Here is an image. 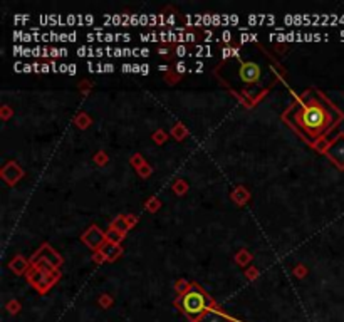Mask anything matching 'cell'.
I'll return each instance as SVG.
<instances>
[{
  "label": "cell",
  "instance_id": "f6af8a7d",
  "mask_svg": "<svg viewBox=\"0 0 344 322\" xmlns=\"http://www.w3.org/2000/svg\"><path fill=\"white\" fill-rule=\"evenodd\" d=\"M133 72H141V65L140 64H133Z\"/></svg>",
  "mask_w": 344,
  "mask_h": 322
},
{
  "label": "cell",
  "instance_id": "bcb514c9",
  "mask_svg": "<svg viewBox=\"0 0 344 322\" xmlns=\"http://www.w3.org/2000/svg\"><path fill=\"white\" fill-rule=\"evenodd\" d=\"M141 56L143 57H148L149 56V50L148 49H141Z\"/></svg>",
  "mask_w": 344,
  "mask_h": 322
},
{
  "label": "cell",
  "instance_id": "484cf974",
  "mask_svg": "<svg viewBox=\"0 0 344 322\" xmlns=\"http://www.w3.org/2000/svg\"><path fill=\"white\" fill-rule=\"evenodd\" d=\"M20 56H24V57H31V56H32V49H29V47H24V50H22Z\"/></svg>",
  "mask_w": 344,
  "mask_h": 322
},
{
  "label": "cell",
  "instance_id": "8fae6325",
  "mask_svg": "<svg viewBox=\"0 0 344 322\" xmlns=\"http://www.w3.org/2000/svg\"><path fill=\"white\" fill-rule=\"evenodd\" d=\"M12 267H14V270H16L17 274H20L22 270H24L25 263H24V260H22V258H17L16 262H12Z\"/></svg>",
  "mask_w": 344,
  "mask_h": 322
},
{
  "label": "cell",
  "instance_id": "6da1fadb",
  "mask_svg": "<svg viewBox=\"0 0 344 322\" xmlns=\"http://www.w3.org/2000/svg\"><path fill=\"white\" fill-rule=\"evenodd\" d=\"M295 119L304 128V131L311 133L312 136H319L332 124L331 111L328 108H323L319 102H311L309 106L302 108L295 114Z\"/></svg>",
  "mask_w": 344,
  "mask_h": 322
},
{
  "label": "cell",
  "instance_id": "9c48e42d",
  "mask_svg": "<svg viewBox=\"0 0 344 322\" xmlns=\"http://www.w3.org/2000/svg\"><path fill=\"white\" fill-rule=\"evenodd\" d=\"M106 237H108V240H109V242H113V243H116V242L121 240V237H123V235H121V233H118V230H116V228H113L111 232H109Z\"/></svg>",
  "mask_w": 344,
  "mask_h": 322
},
{
  "label": "cell",
  "instance_id": "4fadbf2b",
  "mask_svg": "<svg viewBox=\"0 0 344 322\" xmlns=\"http://www.w3.org/2000/svg\"><path fill=\"white\" fill-rule=\"evenodd\" d=\"M130 24H131V25H141V22H140V16H138V14H131V17H130Z\"/></svg>",
  "mask_w": 344,
  "mask_h": 322
},
{
  "label": "cell",
  "instance_id": "f1b7e54d",
  "mask_svg": "<svg viewBox=\"0 0 344 322\" xmlns=\"http://www.w3.org/2000/svg\"><path fill=\"white\" fill-rule=\"evenodd\" d=\"M284 22H285L287 25L294 24V16H285V17H284Z\"/></svg>",
  "mask_w": 344,
  "mask_h": 322
},
{
  "label": "cell",
  "instance_id": "ffe728a7",
  "mask_svg": "<svg viewBox=\"0 0 344 322\" xmlns=\"http://www.w3.org/2000/svg\"><path fill=\"white\" fill-rule=\"evenodd\" d=\"M140 39L143 40V42H153L151 34H140Z\"/></svg>",
  "mask_w": 344,
  "mask_h": 322
},
{
  "label": "cell",
  "instance_id": "c3c4849f",
  "mask_svg": "<svg viewBox=\"0 0 344 322\" xmlns=\"http://www.w3.org/2000/svg\"><path fill=\"white\" fill-rule=\"evenodd\" d=\"M166 52H168L166 49H160V54H162V56H166Z\"/></svg>",
  "mask_w": 344,
  "mask_h": 322
},
{
  "label": "cell",
  "instance_id": "1f68e13d",
  "mask_svg": "<svg viewBox=\"0 0 344 322\" xmlns=\"http://www.w3.org/2000/svg\"><path fill=\"white\" fill-rule=\"evenodd\" d=\"M121 56H124L123 49H115V52H113V57H121Z\"/></svg>",
  "mask_w": 344,
  "mask_h": 322
},
{
  "label": "cell",
  "instance_id": "7402d4cb",
  "mask_svg": "<svg viewBox=\"0 0 344 322\" xmlns=\"http://www.w3.org/2000/svg\"><path fill=\"white\" fill-rule=\"evenodd\" d=\"M32 56H34V57L42 56V49H41V47H34V49H32Z\"/></svg>",
  "mask_w": 344,
  "mask_h": 322
},
{
  "label": "cell",
  "instance_id": "836d02e7",
  "mask_svg": "<svg viewBox=\"0 0 344 322\" xmlns=\"http://www.w3.org/2000/svg\"><path fill=\"white\" fill-rule=\"evenodd\" d=\"M149 72V65L148 64H141V74H148Z\"/></svg>",
  "mask_w": 344,
  "mask_h": 322
},
{
  "label": "cell",
  "instance_id": "e575fe53",
  "mask_svg": "<svg viewBox=\"0 0 344 322\" xmlns=\"http://www.w3.org/2000/svg\"><path fill=\"white\" fill-rule=\"evenodd\" d=\"M67 74H71V76H74V74H76V64H69V71H67Z\"/></svg>",
  "mask_w": 344,
  "mask_h": 322
},
{
  "label": "cell",
  "instance_id": "83f0119b",
  "mask_svg": "<svg viewBox=\"0 0 344 322\" xmlns=\"http://www.w3.org/2000/svg\"><path fill=\"white\" fill-rule=\"evenodd\" d=\"M9 310H10V312L16 314L17 310H19V304H16V302H14V304H9Z\"/></svg>",
  "mask_w": 344,
  "mask_h": 322
},
{
  "label": "cell",
  "instance_id": "d4e9b609",
  "mask_svg": "<svg viewBox=\"0 0 344 322\" xmlns=\"http://www.w3.org/2000/svg\"><path fill=\"white\" fill-rule=\"evenodd\" d=\"M121 69L123 72H133V64H123Z\"/></svg>",
  "mask_w": 344,
  "mask_h": 322
},
{
  "label": "cell",
  "instance_id": "2e32d148",
  "mask_svg": "<svg viewBox=\"0 0 344 322\" xmlns=\"http://www.w3.org/2000/svg\"><path fill=\"white\" fill-rule=\"evenodd\" d=\"M29 19H31L29 16H14V22H17V24L19 22H27Z\"/></svg>",
  "mask_w": 344,
  "mask_h": 322
},
{
  "label": "cell",
  "instance_id": "e0dca14e",
  "mask_svg": "<svg viewBox=\"0 0 344 322\" xmlns=\"http://www.w3.org/2000/svg\"><path fill=\"white\" fill-rule=\"evenodd\" d=\"M50 57H54V59H56V57H62L61 56V49H57V47H52V49H50Z\"/></svg>",
  "mask_w": 344,
  "mask_h": 322
},
{
  "label": "cell",
  "instance_id": "ac0fdd59",
  "mask_svg": "<svg viewBox=\"0 0 344 322\" xmlns=\"http://www.w3.org/2000/svg\"><path fill=\"white\" fill-rule=\"evenodd\" d=\"M102 69H104V72H113L115 71V65L111 62H108V64H102Z\"/></svg>",
  "mask_w": 344,
  "mask_h": 322
},
{
  "label": "cell",
  "instance_id": "7c38bea8",
  "mask_svg": "<svg viewBox=\"0 0 344 322\" xmlns=\"http://www.w3.org/2000/svg\"><path fill=\"white\" fill-rule=\"evenodd\" d=\"M175 54H177L178 57H185L186 54H188V49H186V47L183 46V44H180V46H178L177 49H175Z\"/></svg>",
  "mask_w": 344,
  "mask_h": 322
},
{
  "label": "cell",
  "instance_id": "f35d334b",
  "mask_svg": "<svg viewBox=\"0 0 344 322\" xmlns=\"http://www.w3.org/2000/svg\"><path fill=\"white\" fill-rule=\"evenodd\" d=\"M84 20H86V25H89V24H93V22H94V17H93V16H89V14H87V16H86V19H84Z\"/></svg>",
  "mask_w": 344,
  "mask_h": 322
},
{
  "label": "cell",
  "instance_id": "7bdbcfd3",
  "mask_svg": "<svg viewBox=\"0 0 344 322\" xmlns=\"http://www.w3.org/2000/svg\"><path fill=\"white\" fill-rule=\"evenodd\" d=\"M104 49H101V47H99V49H96V57H101V56H104Z\"/></svg>",
  "mask_w": 344,
  "mask_h": 322
},
{
  "label": "cell",
  "instance_id": "d590c367",
  "mask_svg": "<svg viewBox=\"0 0 344 322\" xmlns=\"http://www.w3.org/2000/svg\"><path fill=\"white\" fill-rule=\"evenodd\" d=\"M192 40H195V35L188 34V32H186V34H185V42H192Z\"/></svg>",
  "mask_w": 344,
  "mask_h": 322
},
{
  "label": "cell",
  "instance_id": "5bb4252c",
  "mask_svg": "<svg viewBox=\"0 0 344 322\" xmlns=\"http://www.w3.org/2000/svg\"><path fill=\"white\" fill-rule=\"evenodd\" d=\"M222 40L223 42H230V40H232V34H230L229 31H223L222 32Z\"/></svg>",
  "mask_w": 344,
  "mask_h": 322
},
{
  "label": "cell",
  "instance_id": "603a6c76",
  "mask_svg": "<svg viewBox=\"0 0 344 322\" xmlns=\"http://www.w3.org/2000/svg\"><path fill=\"white\" fill-rule=\"evenodd\" d=\"M119 24H123L121 16H113V25H119Z\"/></svg>",
  "mask_w": 344,
  "mask_h": 322
},
{
  "label": "cell",
  "instance_id": "3957f363",
  "mask_svg": "<svg viewBox=\"0 0 344 322\" xmlns=\"http://www.w3.org/2000/svg\"><path fill=\"white\" fill-rule=\"evenodd\" d=\"M29 279H31L32 284H34L41 292H46L54 282L52 277L49 275V272H47V270H41V269L32 270V272L29 274Z\"/></svg>",
  "mask_w": 344,
  "mask_h": 322
},
{
  "label": "cell",
  "instance_id": "7dc6e473",
  "mask_svg": "<svg viewBox=\"0 0 344 322\" xmlns=\"http://www.w3.org/2000/svg\"><path fill=\"white\" fill-rule=\"evenodd\" d=\"M61 56H67V49H64V47H62V49H61Z\"/></svg>",
  "mask_w": 344,
  "mask_h": 322
},
{
  "label": "cell",
  "instance_id": "44dd1931",
  "mask_svg": "<svg viewBox=\"0 0 344 322\" xmlns=\"http://www.w3.org/2000/svg\"><path fill=\"white\" fill-rule=\"evenodd\" d=\"M140 22H141V25H146L149 22V16H146V14H141V16H140Z\"/></svg>",
  "mask_w": 344,
  "mask_h": 322
},
{
  "label": "cell",
  "instance_id": "8d00e7d4",
  "mask_svg": "<svg viewBox=\"0 0 344 322\" xmlns=\"http://www.w3.org/2000/svg\"><path fill=\"white\" fill-rule=\"evenodd\" d=\"M39 20H41L42 25H47V24H49V19H47V16H41V17H39Z\"/></svg>",
  "mask_w": 344,
  "mask_h": 322
},
{
  "label": "cell",
  "instance_id": "f546056e",
  "mask_svg": "<svg viewBox=\"0 0 344 322\" xmlns=\"http://www.w3.org/2000/svg\"><path fill=\"white\" fill-rule=\"evenodd\" d=\"M24 67H25V64H22V62H17L14 69H16L17 72H24Z\"/></svg>",
  "mask_w": 344,
  "mask_h": 322
},
{
  "label": "cell",
  "instance_id": "52a82bcc",
  "mask_svg": "<svg viewBox=\"0 0 344 322\" xmlns=\"http://www.w3.org/2000/svg\"><path fill=\"white\" fill-rule=\"evenodd\" d=\"M102 252H104V255L109 258H115L116 255H119V248L116 247V243H113V242H108V245L102 247Z\"/></svg>",
  "mask_w": 344,
  "mask_h": 322
},
{
  "label": "cell",
  "instance_id": "d6986e66",
  "mask_svg": "<svg viewBox=\"0 0 344 322\" xmlns=\"http://www.w3.org/2000/svg\"><path fill=\"white\" fill-rule=\"evenodd\" d=\"M66 22H67L69 25H76V24H78V19H76V16H72V14H71V16H67V20H66Z\"/></svg>",
  "mask_w": 344,
  "mask_h": 322
},
{
  "label": "cell",
  "instance_id": "ab89813d",
  "mask_svg": "<svg viewBox=\"0 0 344 322\" xmlns=\"http://www.w3.org/2000/svg\"><path fill=\"white\" fill-rule=\"evenodd\" d=\"M69 71V65L67 64H61L59 65V72H67Z\"/></svg>",
  "mask_w": 344,
  "mask_h": 322
},
{
  "label": "cell",
  "instance_id": "8992f818",
  "mask_svg": "<svg viewBox=\"0 0 344 322\" xmlns=\"http://www.w3.org/2000/svg\"><path fill=\"white\" fill-rule=\"evenodd\" d=\"M84 240L87 242L89 247H98V245L102 242V233L96 228V226H93V228H91L89 232L84 235Z\"/></svg>",
  "mask_w": 344,
  "mask_h": 322
},
{
  "label": "cell",
  "instance_id": "4316f807",
  "mask_svg": "<svg viewBox=\"0 0 344 322\" xmlns=\"http://www.w3.org/2000/svg\"><path fill=\"white\" fill-rule=\"evenodd\" d=\"M222 54H223V57H229V56H232V54H233V49H230V47H225V49L222 50Z\"/></svg>",
  "mask_w": 344,
  "mask_h": 322
},
{
  "label": "cell",
  "instance_id": "b9f144b4",
  "mask_svg": "<svg viewBox=\"0 0 344 322\" xmlns=\"http://www.w3.org/2000/svg\"><path fill=\"white\" fill-rule=\"evenodd\" d=\"M166 24H168V27H170V25H173L175 24V16H170L166 19Z\"/></svg>",
  "mask_w": 344,
  "mask_h": 322
},
{
  "label": "cell",
  "instance_id": "60d3db41",
  "mask_svg": "<svg viewBox=\"0 0 344 322\" xmlns=\"http://www.w3.org/2000/svg\"><path fill=\"white\" fill-rule=\"evenodd\" d=\"M50 71H52V67L49 64H42V72H50Z\"/></svg>",
  "mask_w": 344,
  "mask_h": 322
},
{
  "label": "cell",
  "instance_id": "d6a6232c",
  "mask_svg": "<svg viewBox=\"0 0 344 322\" xmlns=\"http://www.w3.org/2000/svg\"><path fill=\"white\" fill-rule=\"evenodd\" d=\"M229 24H239V17H237V16H230L229 17Z\"/></svg>",
  "mask_w": 344,
  "mask_h": 322
},
{
  "label": "cell",
  "instance_id": "cb8c5ba5",
  "mask_svg": "<svg viewBox=\"0 0 344 322\" xmlns=\"http://www.w3.org/2000/svg\"><path fill=\"white\" fill-rule=\"evenodd\" d=\"M177 71L178 72H185L186 71V64H185V62H178V64H177Z\"/></svg>",
  "mask_w": 344,
  "mask_h": 322
},
{
  "label": "cell",
  "instance_id": "30bf717a",
  "mask_svg": "<svg viewBox=\"0 0 344 322\" xmlns=\"http://www.w3.org/2000/svg\"><path fill=\"white\" fill-rule=\"evenodd\" d=\"M257 34H247V32H244L242 35H240V42L245 44V42H252V40H257Z\"/></svg>",
  "mask_w": 344,
  "mask_h": 322
},
{
  "label": "cell",
  "instance_id": "9a60e30c",
  "mask_svg": "<svg viewBox=\"0 0 344 322\" xmlns=\"http://www.w3.org/2000/svg\"><path fill=\"white\" fill-rule=\"evenodd\" d=\"M210 24H213V16L207 14V16H203V25H210Z\"/></svg>",
  "mask_w": 344,
  "mask_h": 322
},
{
  "label": "cell",
  "instance_id": "ba28073f",
  "mask_svg": "<svg viewBox=\"0 0 344 322\" xmlns=\"http://www.w3.org/2000/svg\"><path fill=\"white\" fill-rule=\"evenodd\" d=\"M78 56L79 57H94V56H96V50H94L93 47L82 46V47H79V49H78Z\"/></svg>",
  "mask_w": 344,
  "mask_h": 322
},
{
  "label": "cell",
  "instance_id": "7a4b0ae2",
  "mask_svg": "<svg viewBox=\"0 0 344 322\" xmlns=\"http://www.w3.org/2000/svg\"><path fill=\"white\" fill-rule=\"evenodd\" d=\"M178 306L190 321L197 322L208 310V307L212 306V301L198 287H192L190 290L181 294V297L178 299Z\"/></svg>",
  "mask_w": 344,
  "mask_h": 322
},
{
  "label": "cell",
  "instance_id": "74e56055",
  "mask_svg": "<svg viewBox=\"0 0 344 322\" xmlns=\"http://www.w3.org/2000/svg\"><path fill=\"white\" fill-rule=\"evenodd\" d=\"M76 39H78V34L71 32V34H69V42H76Z\"/></svg>",
  "mask_w": 344,
  "mask_h": 322
},
{
  "label": "cell",
  "instance_id": "277c9868",
  "mask_svg": "<svg viewBox=\"0 0 344 322\" xmlns=\"http://www.w3.org/2000/svg\"><path fill=\"white\" fill-rule=\"evenodd\" d=\"M261 76V69H259L257 64L254 62H247L240 67V78H242L245 82H255Z\"/></svg>",
  "mask_w": 344,
  "mask_h": 322
},
{
  "label": "cell",
  "instance_id": "4dcf8cb0",
  "mask_svg": "<svg viewBox=\"0 0 344 322\" xmlns=\"http://www.w3.org/2000/svg\"><path fill=\"white\" fill-rule=\"evenodd\" d=\"M115 226H121V232H124V230H126V225H124L123 220H116V222H115Z\"/></svg>",
  "mask_w": 344,
  "mask_h": 322
},
{
  "label": "cell",
  "instance_id": "ee69618b",
  "mask_svg": "<svg viewBox=\"0 0 344 322\" xmlns=\"http://www.w3.org/2000/svg\"><path fill=\"white\" fill-rule=\"evenodd\" d=\"M34 71V67H32L31 64H25V67H24V72H32Z\"/></svg>",
  "mask_w": 344,
  "mask_h": 322
},
{
  "label": "cell",
  "instance_id": "5b68a950",
  "mask_svg": "<svg viewBox=\"0 0 344 322\" xmlns=\"http://www.w3.org/2000/svg\"><path fill=\"white\" fill-rule=\"evenodd\" d=\"M197 322H232L218 309H208Z\"/></svg>",
  "mask_w": 344,
  "mask_h": 322
}]
</instances>
